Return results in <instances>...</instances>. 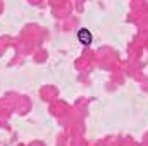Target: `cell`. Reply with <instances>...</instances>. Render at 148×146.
I'll use <instances>...</instances> for the list:
<instances>
[{
	"mask_svg": "<svg viewBox=\"0 0 148 146\" xmlns=\"http://www.w3.org/2000/svg\"><path fill=\"white\" fill-rule=\"evenodd\" d=\"M91 40H93V38H91V33H90L88 29H81V31H79V41H81L83 45H90Z\"/></svg>",
	"mask_w": 148,
	"mask_h": 146,
	"instance_id": "obj_1",
	"label": "cell"
}]
</instances>
